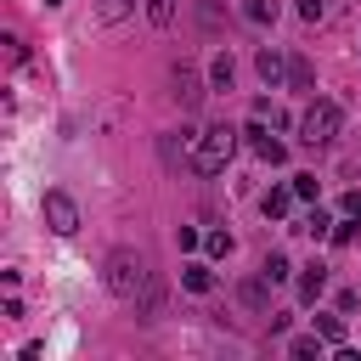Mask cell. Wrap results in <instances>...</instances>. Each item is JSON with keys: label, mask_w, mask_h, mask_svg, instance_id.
I'll use <instances>...</instances> for the list:
<instances>
[{"label": "cell", "mask_w": 361, "mask_h": 361, "mask_svg": "<svg viewBox=\"0 0 361 361\" xmlns=\"http://www.w3.org/2000/svg\"><path fill=\"white\" fill-rule=\"evenodd\" d=\"M102 283H108L119 299H142V310L158 305V294H153V260H147L142 249H113L108 265H102Z\"/></svg>", "instance_id": "1"}, {"label": "cell", "mask_w": 361, "mask_h": 361, "mask_svg": "<svg viewBox=\"0 0 361 361\" xmlns=\"http://www.w3.org/2000/svg\"><path fill=\"white\" fill-rule=\"evenodd\" d=\"M232 153H237V130H232V124H209L203 135H192L187 169H192V175H220Z\"/></svg>", "instance_id": "2"}, {"label": "cell", "mask_w": 361, "mask_h": 361, "mask_svg": "<svg viewBox=\"0 0 361 361\" xmlns=\"http://www.w3.org/2000/svg\"><path fill=\"white\" fill-rule=\"evenodd\" d=\"M339 124H344V108L328 102V96H322V102H310V108L299 113V135H305L310 147H328L333 135H339Z\"/></svg>", "instance_id": "3"}, {"label": "cell", "mask_w": 361, "mask_h": 361, "mask_svg": "<svg viewBox=\"0 0 361 361\" xmlns=\"http://www.w3.org/2000/svg\"><path fill=\"white\" fill-rule=\"evenodd\" d=\"M40 215H45V226H51L57 237H74V232H79V203H74L68 192H57V187L40 198Z\"/></svg>", "instance_id": "4"}, {"label": "cell", "mask_w": 361, "mask_h": 361, "mask_svg": "<svg viewBox=\"0 0 361 361\" xmlns=\"http://www.w3.org/2000/svg\"><path fill=\"white\" fill-rule=\"evenodd\" d=\"M175 102L187 108V113L203 108V79H198V68H175Z\"/></svg>", "instance_id": "5"}, {"label": "cell", "mask_w": 361, "mask_h": 361, "mask_svg": "<svg viewBox=\"0 0 361 361\" xmlns=\"http://www.w3.org/2000/svg\"><path fill=\"white\" fill-rule=\"evenodd\" d=\"M243 135H249V147H254L260 158H271V164H283V158H288V147H283V142H271V130H265V124H249Z\"/></svg>", "instance_id": "6"}, {"label": "cell", "mask_w": 361, "mask_h": 361, "mask_svg": "<svg viewBox=\"0 0 361 361\" xmlns=\"http://www.w3.org/2000/svg\"><path fill=\"white\" fill-rule=\"evenodd\" d=\"M260 79H271V85L288 79V57L277 51V45H265V51H260Z\"/></svg>", "instance_id": "7"}, {"label": "cell", "mask_w": 361, "mask_h": 361, "mask_svg": "<svg viewBox=\"0 0 361 361\" xmlns=\"http://www.w3.org/2000/svg\"><path fill=\"white\" fill-rule=\"evenodd\" d=\"M294 198H299V192H294V187H271V192H265V203H260V209H265V215H271V220H283V215H288V209H294Z\"/></svg>", "instance_id": "8"}, {"label": "cell", "mask_w": 361, "mask_h": 361, "mask_svg": "<svg viewBox=\"0 0 361 361\" xmlns=\"http://www.w3.org/2000/svg\"><path fill=\"white\" fill-rule=\"evenodd\" d=\"M180 283H187L192 294H209V288H215V277H209V265H203V260H192L187 271H180Z\"/></svg>", "instance_id": "9"}, {"label": "cell", "mask_w": 361, "mask_h": 361, "mask_svg": "<svg viewBox=\"0 0 361 361\" xmlns=\"http://www.w3.org/2000/svg\"><path fill=\"white\" fill-rule=\"evenodd\" d=\"M243 17H249V23H260V28H265V23H277V0H249Z\"/></svg>", "instance_id": "10"}, {"label": "cell", "mask_w": 361, "mask_h": 361, "mask_svg": "<svg viewBox=\"0 0 361 361\" xmlns=\"http://www.w3.org/2000/svg\"><path fill=\"white\" fill-rule=\"evenodd\" d=\"M288 90H310V62L305 57H288Z\"/></svg>", "instance_id": "11"}, {"label": "cell", "mask_w": 361, "mask_h": 361, "mask_svg": "<svg viewBox=\"0 0 361 361\" xmlns=\"http://www.w3.org/2000/svg\"><path fill=\"white\" fill-rule=\"evenodd\" d=\"M130 6H135V0H96V23H119Z\"/></svg>", "instance_id": "12"}, {"label": "cell", "mask_w": 361, "mask_h": 361, "mask_svg": "<svg viewBox=\"0 0 361 361\" xmlns=\"http://www.w3.org/2000/svg\"><path fill=\"white\" fill-rule=\"evenodd\" d=\"M322 288H328V271H322V265H310V271H305V283H299V294H305V299H316Z\"/></svg>", "instance_id": "13"}, {"label": "cell", "mask_w": 361, "mask_h": 361, "mask_svg": "<svg viewBox=\"0 0 361 361\" xmlns=\"http://www.w3.org/2000/svg\"><path fill=\"white\" fill-rule=\"evenodd\" d=\"M169 17H175V0H147V23L153 28H164Z\"/></svg>", "instance_id": "14"}, {"label": "cell", "mask_w": 361, "mask_h": 361, "mask_svg": "<svg viewBox=\"0 0 361 361\" xmlns=\"http://www.w3.org/2000/svg\"><path fill=\"white\" fill-rule=\"evenodd\" d=\"M260 271H265L271 283H288V254H265V265H260Z\"/></svg>", "instance_id": "15"}, {"label": "cell", "mask_w": 361, "mask_h": 361, "mask_svg": "<svg viewBox=\"0 0 361 361\" xmlns=\"http://www.w3.org/2000/svg\"><path fill=\"white\" fill-rule=\"evenodd\" d=\"M316 333H322L328 344H344V322H339V316H322V322H316Z\"/></svg>", "instance_id": "16"}, {"label": "cell", "mask_w": 361, "mask_h": 361, "mask_svg": "<svg viewBox=\"0 0 361 361\" xmlns=\"http://www.w3.org/2000/svg\"><path fill=\"white\" fill-rule=\"evenodd\" d=\"M288 350H294L299 361H310V355H316V361H322V339H294Z\"/></svg>", "instance_id": "17"}, {"label": "cell", "mask_w": 361, "mask_h": 361, "mask_svg": "<svg viewBox=\"0 0 361 361\" xmlns=\"http://www.w3.org/2000/svg\"><path fill=\"white\" fill-rule=\"evenodd\" d=\"M265 283H271V277H265V271H260V277H254V283H243V299H249V305H265Z\"/></svg>", "instance_id": "18"}, {"label": "cell", "mask_w": 361, "mask_h": 361, "mask_svg": "<svg viewBox=\"0 0 361 361\" xmlns=\"http://www.w3.org/2000/svg\"><path fill=\"white\" fill-rule=\"evenodd\" d=\"M209 79H215V85H232V57H226V51L215 57V68H209Z\"/></svg>", "instance_id": "19"}, {"label": "cell", "mask_w": 361, "mask_h": 361, "mask_svg": "<svg viewBox=\"0 0 361 361\" xmlns=\"http://www.w3.org/2000/svg\"><path fill=\"white\" fill-rule=\"evenodd\" d=\"M328 226H333V220H328V215H322V209H316V215H310V220H305V226H299V232H310V237H328Z\"/></svg>", "instance_id": "20"}, {"label": "cell", "mask_w": 361, "mask_h": 361, "mask_svg": "<svg viewBox=\"0 0 361 361\" xmlns=\"http://www.w3.org/2000/svg\"><path fill=\"white\" fill-rule=\"evenodd\" d=\"M215 17H220V0H198V23L215 28Z\"/></svg>", "instance_id": "21"}, {"label": "cell", "mask_w": 361, "mask_h": 361, "mask_svg": "<svg viewBox=\"0 0 361 361\" xmlns=\"http://www.w3.org/2000/svg\"><path fill=\"white\" fill-rule=\"evenodd\" d=\"M294 192L299 198H316V175H294Z\"/></svg>", "instance_id": "22"}, {"label": "cell", "mask_w": 361, "mask_h": 361, "mask_svg": "<svg viewBox=\"0 0 361 361\" xmlns=\"http://www.w3.org/2000/svg\"><path fill=\"white\" fill-rule=\"evenodd\" d=\"M209 254H232V237H226V232H209Z\"/></svg>", "instance_id": "23"}, {"label": "cell", "mask_w": 361, "mask_h": 361, "mask_svg": "<svg viewBox=\"0 0 361 361\" xmlns=\"http://www.w3.org/2000/svg\"><path fill=\"white\" fill-rule=\"evenodd\" d=\"M344 215H355V220H361V192H350V198H344Z\"/></svg>", "instance_id": "24"}]
</instances>
